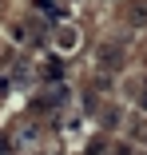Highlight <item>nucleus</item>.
<instances>
[{"label":"nucleus","mask_w":147,"mask_h":155,"mask_svg":"<svg viewBox=\"0 0 147 155\" xmlns=\"http://www.w3.org/2000/svg\"><path fill=\"white\" fill-rule=\"evenodd\" d=\"M56 44H64V48H76V32H72V28H60V32H56Z\"/></svg>","instance_id":"obj_1"},{"label":"nucleus","mask_w":147,"mask_h":155,"mask_svg":"<svg viewBox=\"0 0 147 155\" xmlns=\"http://www.w3.org/2000/svg\"><path fill=\"white\" fill-rule=\"evenodd\" d=\"M135 135H139V143H147V123H139V127H135Z\"/></svg>","instance_id":"obj_2"},{"label":"nucleus","mask_w":147,"mask_h":155,"mask_svg":"<svg viewBox=\"0 0 147 155\" xmlns=\"http://www.w3.org/2000/svg\"><path fill=\"white\" fill-rule=\"evenodd\" d=\"M139 104H143V111H147V91H143V100H139Z\"/></svg>","instance_id":"obj_3"}]
</instances>
